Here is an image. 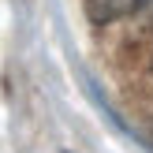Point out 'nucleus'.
<instances>
[{"mask_svg":"<svg viewBox=\"0 0 153 153\" xmlns=\"http://www.w3.org/2000/svg\"><path fill=\"white\" fill-rule=\"evenodd\" d=\"M86 11L94 22H116L142 11V0H86Z\"/></svg>","mask_w":153,"mask_h":153,"instance_id":"nucleus-1","label":"nucleus"},{"mask_svg":"<svg viewBox=\"0 0 153 153\" xmlns=\"http://www.w3.org/2000/svg\"><path fill=\"white\" fill-rule=\"evenodd\" d=\"M142 11H146V15H153V0H142Z\"/></svg>","mask_w":153,"mask_h":153,"instance_id":"nucleus-2","label":"nucleus"}]
</instances>
